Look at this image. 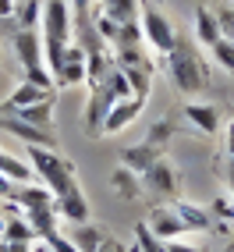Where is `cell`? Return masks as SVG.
<instances>
[{"label": "cell", "instance_id": "obj_1", "mask_svg": "<svg viewBox=\"0 0 234 252\" xmlns=\"http://www.w3.org/2000/svg\"><path fill=\"white\" fill-rule=\"evenodd\" d=\"M163 64H167V78H171L174 93H181L185 99H199L206 89H209V61L203 57V46L195 39H185L177 36L174 50L171 54H163Z\"/></svg>", "mask_w": 234, "mask_h": 252}, {"label": "cell", "instance_id": "obj_2", "mask_svg": "<svg viewBox=\"0 0 234 252\" xmlns=\"http://www.w3.org/2000/svg\"><path fill=\"white\" fill-rule=\"evenodd\" d=\"M29 167H32V174L39 178V185H46V189L54 192V199H64V195L82 189L78 174H75V163L64 157L57 146L54 149L50 146H29Z\"/></svg>", "mask_w": 234, "mask_h": 252}, {"label": "cell", "instance_id": "obj_3", "mask_svg": "<svg viewBox=\"0 0 234 252\" xmlns=\"http://www.w3.org/2000/svg\"><path fill=\"white\" fill-rule=\"evenodd\" d=\"M11 199L18 203L22 217L32 224V231L39 234V238H46L50 231H57V220H60V213H57V199L54 192L46 189V185H14V192Z\"/></svg>", "mask_w": 234, "mask_h": 252}, {"label": "cell", "instance_id": "obj_4", "mask_svg": "<svg viewBox=\"0 0 234 252\" xmlns=\"http://www.w3.org/2000/svg\"><path fill=\"white\" fill-rule=\"evenodd\" d=\"M11 50L22 64V75L36 86H50L54 89V75L46 71V54H43V32L39 29H18L11 39Z\"/></svg>", "mask_w": 234, "mask_h": 252}, {"label": "cell", "instance_id": "obj_5", "mask_svg": "<svg viewBox=\"0 0 234 252\" xmlns=\"http://www.w3.org/2000/svg\"><path fill=\"white\" fill-rule=\"evenodd\" d=\"M139 29H142V43L149 50H156V54H171L174 43H177V25L167 18V11L156 7L153 0H142V7H139Z\"/></svg>", "mask_w": 234, "mask_h": 252}, {"label": "cell", "instance_id": "obj_6", "mask_svg": "<svg viewBox=\"0 0 234 252\" xmlns=\"http://www.w3.org/2000/svg\"><path fill=\"white\" fill-rule=\"evenodd\" d=\"M142 189H146V195L160 199V203H174V199H181V167L171 157H160L142 174Z\"/></svg>", "mask_w": 234, "mask_h": 252}, {"label": "cell", "instance_id": "obj_7", "mask_svg": "<svg viewBox=\"0 0 234 252\" xmlns=\"http://www.w3.org/2000/svg\"><path fill=\"white\" fill-rule=\"evenodd\" d=\"M181 117H185V125L192 131H199V135H216V131L224 128V114L216 103H206V99H188L185 110H181Z\"/></svg>", "mask_w": 234, "mask_h": 252}, {"label": "cell", "instance_id": "obj_8", "mask_svg": "<svg viewBox=\"0 0 234 252\" xmlns=\"http://www.w3.org/2000/svg\"><path fill=\"white\" fill-rule=\"evenodd\" d=\"M146 227L156 234L160 242H177V238H185V224H181V217L174 210V203H156L153 210L146 213Z\"/></svg>", "mask_w": 234, "mask_h": 252}, {"label": "cell", "instance_id": "obj_9", "mask_svg": "<svg viewBox=\"0 0 234 252\" xmlns=\"http://www.w3.org/2000/svg\"><path fill=\"white\" fill-rule=\"evenodd\" d=\"M146 107V99L142 96H128V99H117V103L110 107V114L103 117V128H99V139H114V135H121V131L128 125H135L139 121V114Z\"/></svg>", "mask_w": 234, "mask_h": 252}, {"label": "cell", "instance_id": "obj_10", "mask_svg": "<svg viewBox=\"0 0 234 252\" xmlns=\"http://www.w3.org/2000/svg\"><path fill=\"white\" fill-rule=\"evenodd\" d=\"M89 82V61H86V50H82L78 43L68 46V54H64L60 68L54 75V86L57 89H71V86H86Z\"/></svg>", "mask_w": 234, "mask_h": 252}, {"label": "cell", "instance_id": "obj_11", "mask_svg": "<svg viewBox=\"0 0 234 252\" xmlns=\"http://www.w3.org/2000/svg\"><path fill=\"white\" fill-rule=\"evenodd\" d=\"M0 128H4L7 135L22 139L25 146H50V149L57 146L50 128H36V125H29V121H22V117H14V114H4V110H0Z\"/></svg>", "mask_w": 234, "mask_h": 252}, {"label": "cell", "instance_id": "obj_12", "mask_svg": "<svg viewBox=\"0 0 234 252\" xmlns=\"http://www.w3.org/2000/svg\"><path fill=\"white\" fill-rule=\"evenodd\" d=\"M192 39L203 46V50H209L213 43H220L224 39V32H220V22H216V7H195V14H192Z\"/></svg>", "mask_w": 234, "mask_h": 252}, {"label": "cell", "instance_id": "obj_13", "mask_svg": "<svg viewBox=\"0 0 234 252\" xmlns=\"http://www.w3.org/2000/svg\"><path fill=\"white\" fill-rule=\"evenodd\" d=\"M43 99H54V89L50 86H36V82H18V86L11 89V96L4 99V107L0 110H22V107H32V103H43Z\"/></svg>", "mask_w": 234, "mask_h": 252}, {"label": "cell", "instance_id": "obj_14", "mask_svg": "<svg viewBox=\"0 0 234 252\" xmlns=\"http://www.w3.org/2000/svg\"><path fill=\"white\" fill-rule=\"evenodd\" d=\"M68 238L78 245V252H99V245L110 238V231L103 224L82 220V224H68Z\"/></svg>", "mask_w": 234, "mask_h": 252}, {"label": "cell", "instance_id": "obj_15", "mask_svg": "<svg viewBox=\"0 0 234 252\" xmlns=\"http://www.w3.org/2000/svg\"><path fill=\"white\" fill-rule=\"evenodd\" d=\"M110 189L124 199V203H139V199L146 195V189H142V174H135L131 167H124V163H117L114 167V174H110Z\"/></svg>", "mask_w": 234, "mask_h": 252}, {"label": "cell", "instance_id": "obj_16", "mask_svg": "<svg viewBox=\"0 0 234 252\" xmlns=\"http://www.w3.org/2000/svg\"><path fill=\"white\" fill-rule=\"evenodd\" d=\"M160 157H163V149H160V146H149L146 139H142L139 146H124V149H121V163L131 167L135 174H146Z\"/></svg>", "mask_w": 234, "mask_h": 252}, {"label": "cell", "instance_id": "obj_17", "mask_svg": "<svg viewBox=\"0 0 234 252\" xmlns=\"http://www.w3.org/2000/svg\"><path fill=\"white\" fill-rule=\"evenodd\" d=\"M174 210L181 217V224H185V231H206V227H213V213L203 210V206H195V203H188V199H174Z\"/></svg>", "mask_w": 234, "mask_h": 252}, {"label": "cell", "instance_id": "obj_18", "mask_svg": "<svg viewBox=\"0 0 234 252\" xmlns=\"http://www.w3.org/2000/svg\"><path fill=\"white\" fill-rule=\"evenodd\" d=\"M7 114L22 117V121L36 125V128H54V121H57V107H54V99H43V103H32V107H22V110H7Z\"/></svg>", "mask_w": 234, "mask_h": 252}, {"label": "cell", "instance_id": "obj_19", "mask_svg": "<svg viewBox=\"0 0 234 252\" xmlns=\"http://www.w3.org/2000/svg\"><path fill=\"white\" fill-rule=\"evenodd\" d=\"M0 174L4 178H11L14 185H29L32 178V167H29V160H18L14 153H7V149H0Z\"/></svg>", "mask_w": 234, "mask_h": 252}, {"label": "cell", "instance_id": "obj_20", "mask_svg": "<svg viewBox=\"0 0 234 252\" xmlns=\"http://www.w3.org/2000/svg\"><path fill=\"white\" fill-rule=\"evenodd\" d=\"M139 7H142V0H99V11H107L110 18L117 22H139Z\"/></svg>", "mask_w": 234, "mask_h": 252}, {"label": "cell", "instance_id": "obj_21", "mask_svg": "<svg viewBox=\"0 0 234 252\" xmlns=\"http://www.w3.org/2000/svg\"><path fill=\"white\" fill-rule=\"evenodd\" d=\"M14 22H18V29H39V22H43V0H18Z\"/></svg>", "mask_w": 234, "mask_h": 252}, {"label": "cell", "instance_id": "obj_22", "mask_svg": "<svg viewBox=\"0 0 234 252\" xmlns=\"http://www.w3.org/2000/svg\"><path fill=\"white\" fill-rule=\"evenodd\" d=\"M39 234L32 231V224L25 220V217H14V220L4 224V242H14V245H32Z\"/></svg>", "mask_w": 234, "mask_h": 252}, {"label": "cell", "instance_id": "obj_23", "mask_svg": "<svg viewBox=\"0 0 234 252\" xmlns=\"http://www.w3.org/2000/svg\"><path fill=\"white\" fill-rule=\"evenodd\" d=\"M177 135V121H174V114H167V117H160V121H153V128H149V135H146V142L149 146H167Z\"/></svg>", "mask_w": 234, "mask_h": 252}, {"label": "cell", "instance_id": "obj_24", "mask_svg": "<svg viewBox=\"0 0 234 252\" xmlns=\"http://www.w3.org/2000/svg\"><path fill=\"white\" fill-rule=\"evenodd\" d=\"M209 57L216 68H224L231 78H234V39H220V43H213L209 46Z\"/></svg>", "mask_w": 234, "mask_h": 252}, {"label": "cell", "instance_id": "obj_25", "mask_svg": "<svg viewBox=\"0 0 234 252\" xmlns=\"http://www.w3.org/2000/svg\"><path fill=\"white\" fill-rule=\"evenodd\" d=\"M135 242H139V252H167V242H160L156 234L146 227V220L135 224Z\"/></svg>", "mask_w": 234, "mask_h": 252}, {"label": "cell", "instance_id": "obj_26", "mask_svg": "<svg viewBox=\"0 0 234 252\" xmlns=\"http://www.w3.org/2000/svg\"><path fill=\"white\" fill-rule=\"evenodd\" d=\"M46 245H50V252H78V245L68 238V234H60V231H50Z\"/></svg>", "mask_w": 234, "mask_h": 252}, {"label": "cell", "instance_id": "obj_27", "mask_svg": "<svg viewBox=\"0 0 234 252\" xmlns=\"http://www.w3.org/2000/svg\"><path fill=\"white\" fill-rule=\"evenodd\" d=\"M213 217H224V220H231V217H234V199H216V203H213V210H209Z\"/></svg>", "mask_w": 234, "mask_h": 252}, {"label": "cell", "instance_id": "obj_28", "mask_svg": "<svg viewBox=\"0 0 234 252\" xmlns=\"http://www.w3.org/2000/svg\"><path fill=\"white\" fill-rule=\"evenodd\" d=\"M220 178H224L227 192H231V199H234V160H231V157H227V160L220 163Z\"/></svg>", "mask_w": 234, "mask_h": 252}, {"label": "cell", "instance_id": "obj_29", "mask_svg": "<svg viewBox=\"0 0 234 252\" xmlns=\"http://www.w3.org/2000/svg\"><path fill=\"white\" fill-rule=\"evenodd\" d=\"M224 153L234 160V121H231V125H224Z\"/></svg>", "mask_w": 234, "mask_h": 252}, {"label": "cell", "instance_id": "obj_30", "mask_svg": "<svg viewBox=\"0 0 234 252\" xmlns=\"http://www.w3.org/2000/svg\"><path fill=\"white\" fill-rule=\"evenodd\" d=\"M167 252H199L195 245H188L185 238H177V242H167Z\"/></svg>", "mask_w": 234, "mask_h": 252}, {"label": "cell", "instance_id": "obj_31", "mask_svg": "<svg viewBox=\"0 0 234 252\" xmlns=\"http://www.w3.org/2000/svg\"><path fill=\"white\" fill-rule=\"evenodd\" d=\"M99 252H128V249H124V245H121V242H117L114 234H110V238H107L103 245H99Z\"/></svg>", "mask_w": 234, "mask_h": 252}, {"label": "cell", "instance_id": "obj_32", "mask_svg": "<svg viewBox=\"0 0 234 252\" xmlns=\"http://www.w3.org/2000/svg\"><path fill=\"white\" fill-rule=\"evenodd\" d=\"M14 7H18V0H0V18H14Z\"/></svg>", "mask_w": 234, "mask_h": 252}, {"label": "cell", "instance_id": "obj_33", "mask_svg": "<svg viewBox=\"0 0 234 252\" xmlns=\"http://www.w3.org/2000/svg\"><path fill=\"white\" fill-rule=\"evenodd\" d=\"M11 192H14V181L0 174V199H11Z\"/></svg>", "mask_w": 234, "mask_h": 252}, {"label": "cell", "instance_id": "obj_34", "mask_svg": "<svg viewBox=\"0 0 234 252\" xmlns=\"http://www.w3.org/2000/svg\"><path fill=\"white\" fill-rule=\"evenodd\" d=\"M0 252H29V245H14V242H4V238H0Z\"/></svg>", "mask_w": 234, "mask_h": 252}, {"label": "cell", "instance_id": "obj_35", "mask_svg": "<svg viewBox=\"0 0 234 252\" xmlns=\"http://www.w3.org/2000/svg\"><path fill=\"white\" fill-rule=\"evenodd\" d=\"M227 4H234V0H227Z\"/></svg>", "mask_w": 234, "mask_h": 252}]
</instances>
